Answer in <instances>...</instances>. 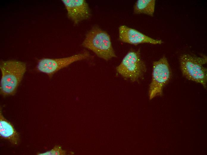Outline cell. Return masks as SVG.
I'll use <instances>...</instances> for the list:
<instances>
[{
    "label": "cell",
    "mask_w": 207,
    "mask_h": 155,
    "mask_svg": "<svg viewBox=\"0 0 207 155\" xmlns=\"http://www.w3.org/2000/svg\"><path fill=\"white\" fill-rule=\"evenodd\" d=\"M0 69L1 94L4 96L14 95L26 71V64L16 60L2 61Z\"/></svg>",
    "instance_id": "6da1fadb"
},
{
    "label": "cell",
    "mask_w": 207,
    "mask_h": 155,
    "mask_svg": "<svg viewBox=\"0 0 207 155\" xmlns=\"http://www.w3.org/2000/svg\"><path fill=\"white\" fill-rule=\"evenodd\" d=\"M82 45L106 61L116 57L109 35L98 27H94L87 33Z\"/></svg>",
    "instance_id": "7a4b0ae2"
},
{
    "label": "cell",
    "mask_w": 207,
    "mask_h": 155,
    "mask_svg": "<svg viewBox=\"0 0 207 155\" xmlns=\"http://www.w3.org/2000/svg\"><path fill=\"white\" fill-rule=\"evenodd\" d=\"M207 57H201L183 54L179 58L180 66L183 76L187 79L200 83L206 88L207 69L204 66L207 63Z\"/></svg>",
    "instance_id": "3957f363"
},
{
    "label": "cell",
    "mask_w": 207,
    "mask_h": 155,
    "mask_svg": "<svg viewBox=\"0 0 207 155\" xmlns=\"http://www.w3.org/2000/svg\"><path fill=\"white\" fill-rule=\"evenodd\" d=\"M123 77L132 82L142 77L147 70L146 65L140 56V49H131L116 68Z\"/></svg>",
    "instance_id": "277c9868"
},
{
    "label": "cell",
    "mask_w": 207,
    "mask_h": 155,
    "mask_svg": "<svg viewBox=\"0 0 207 155\" xmlns=\"http://www.w3.org/2000/svg\"><path fill=\"white\" fill-rule=\"evenodd\" d=\"M171 77L170 67L165 56L153 62L152 79L148 91L149 100L162 94L163 88L169 82Z\"/></svg>",
    "instance_id": "5b68a950"
},
{
    "label": "cell",
    "mask_w": 207,
    "mask_h": 155,
    "mask_svg": "<svg viewBox=\"0 0 207 155\" xmlns=\"http://www.w3.org/2000/svg\"><path fill=\"white\" fill-rule=\"evenodd\" d=\"M90 56L89 53L85 51L67 57L55 59L43 58L39 60L36 68L39 72L45 73L51 78L60 70L74 62L86 59Z\"/></svg>",
    "instance_id": "8992f818"
},
{
    "label": "cell",
    "mask_w": 207,
    "mask_h": 155,
    "mask_svg": "<svg viewBox=\"0 0 207 155\" xmlns=\"http://www.w3.org/2000/svg\"><path fill=\"white\" fill-rule=\"evenodd\" d=\"M119 39L123 42L134 45L143 43L160 44L163 42L161 40L152 38L125 25L119 28Z\"/></svg>",
    "instance_id": "52a82bcc"
},
{
    "label": "cell",
    "mask_w": 207,
    "mask_h": 155,
    "mask_svg": "<svg viewBox=\"0 0 207 155\" xmlns=\"http://www.w3.org/2000/svg\"><path fill=\"white\" fill-rule=\"evenodd\" d=\"M62 1L67 11L68 18L72 20L75 24L90 17V10L85 1L62 0Z\"/></svg>",
    "instance_id": "ba28073f"
},
{
    "label": "cell",
    "mask_w": 207,
    "mask_h": 155,
    "mask_svg": "<svg viewBox=\"0 0 207 155\" xmlns=\"http://www.w3.org/2000/svg\"><path fill=\"white\" fill-rule=\"evenodd\" d=\"M0 110V135L11 143L17 145L20 140L19 135L13 125L3 116Z\"/></svg>",
    "instance_id": "9c48e42d"
},
{
    "label": "cell",
    "mask_w": 207,
    "mask_h": 155,
    "mask_svg": "<svg viewBox=\"0 0 207 155\" xmlns=\"http://www.w3.org/2000/svg\"><path fill=\"white\" fill-rule=\"evenodd\" d=\"M155 3V0H138L134 5V13L136 14H144L153 16Z\"/></svg>",
    "instance_id": "30bf717a"
},
{
    "label": "cell",
    "mask_w": 207,
    "mask_h": 155,
    "mask_svg": "<svg viewBox=\"0 0 207 155\" xmlns=\"http://www.w3.org/2000/svg\"><path fill=\"white\" fill-rule=\"evenodd\" d=\"M66 151L63 150L60 146H55L51 150L42 153H38L39 155H63L66 154Z\"/></svg>",
    "instance_id": "8fae6325"
}]
</instances>
